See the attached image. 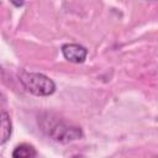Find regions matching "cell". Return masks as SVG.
<instances>
[{
  "mask_svg": "<svg viewBox=\"0 0 158 158\" xmlns=\"http://www.w3.org/2000/svg\"><path fill=\"white\" fill-rule=\"evenodd\" d=\"M41 126L51 139L59 143H69L83 137V130L80 127L68 125L64 121L53 118L51 116L42 118Z\"/></svg>",
  "mask_w": 158,
  "mask_h": 158,
  "instance_id": "1",
  "label": "cell"
},
{
  "mask_svg": "<svg viewBox=\"0 0 158 158\" xmlns=\"http://www.w3.org/2000/svg\"><path fill=\"white\" fill-rule=\"evenodd\" d=\"M19 80L28 93L36 96H49L56 91V83L41 73L22 70L19 73Z\"/></svg>",
  "mask_w": 158,
  "mask_h": 158,
  "instance_id": "2",
  "label": "cell"
},
{
  "mask_svg": "<svg viewBox=\"0 0 158 158\" xmlns=\"http://www.w3.org/2000/svg\"><path fill=\"white\" fill-rule=\"evenodd\" d=\"M63 57L72 63H83L86 59L88 49L78 43H65L62 46Z\"/></svg>",
  "mask_w": 158,
  "mask_h": 158,
  "instance_id": "3",
  "label": "cell"
},
{
  "mask_svg": "<svg viewBox=\"0 0 158 158\" xmlns=\"http://www.w3.org/2000/svg\"><path fill=\"white\" fill-rule=\"evenodd\" d=\"M12 133V123L10 120V115L6 111L1 112V139L0 144H5Z\"/></svg>",
  "mask_w": 158,
  "mask_h": 158,
  "instance_id": "4",
  "label": "cell"
},
{
  "mask_svg": "<svg viewBox=\"0 0 158 158\" xmlns=\"http://www.w3.org/2000/svg\"><path fill=\"white\" fill-rule=\"evenodd\" d=\"M38 153L37 151L27 143H21L19 146L15 147V149L12 151V157L14 158H32L36 157Z\"/></svg>",
  "mask_w": 158,
  "mask_h": 158,
  "instance_id": "5",
  "label": "cell"
},
{
  "mask_svg": "<svg viewBox=\"0 0 158 158\" xmlns=\"http://www.w3.org/2000/svg\"><path fill=\"white\" fill-rule=\"evenodd\" d=\"M10 1H11V4H12L14 6H16V7L22 6L23 2H25V0H10Z\"/></svg>",
  "mask_w": 158,
  "mask_h": 158,
  "instance_id": "6",
  "label": "cell"
}]
</instances>
